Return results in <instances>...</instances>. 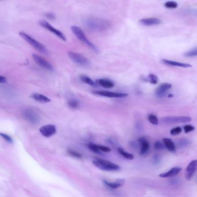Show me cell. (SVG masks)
Returning a JSON list of instances; mask_svg holds the SVG:
<instances>
[{
    "mask_svg": "<svg viewBox=\"0 0 197 197\" xmlns=\"http://www.w3.org/2000/svg\"><path fill=\"white\" fill-rule=\"evenodd\" d=\"M67 104L69 108L73 109H77L79 106V102L77 100L75 99V98H71V99H69L67 101Z\"/></svg>",
    "mask_w": 197,
    "mask_h": 197,
    "instance_id": "cell-23",
    "label": "cell"
},
{
    "mask_svg": "<svg viewBox=\"0 0 197 197\" xmlns=\"http://www.w3.org/2000/svg\"><path fill=\"white\" fill-rule=\"evenodd\" d=\"M182 171V168L180 167H174L172 168L168 172L161 173L159 176L163 178H172L178 175Z\"/></svg>",
    "mask_w": 197,
    "mask_h": 197,
    "instance_id": "cell-18",
    "label": "cell"
},
{
    "mask_svg": "<svg viewBox=\"0 0 197 197\" xmlns=\"http://www.w3.org/2000/svg\"><path fill=\"white\" fill-rule=\"evenodd\" d=\"M97 83L100 86L107 89H110L114 86V83L108 79H100L97 80Z\"/></svg>",
    "mask_w": 197,
    "mask_h": 197,
    "instance_id": "cell-20",
    "label": "cell"
},
{
    "mask_svg": "<svg viewBox=\"0 0 197 197\" xmlns=\"http://www.w3.org/2000/svg\"><path fill=\"white\" fill-rule=\"evenodd\" d=\"M138 142L140 145V154L141 155H144L147 154L150 149V144L147 140L144 137H141L138 139Z\"/></svg>",
    "mask_w": 197,
    "mask_h": 197,
    "instance_id": "cell-15",
    "label": "cell"
},
{
    "mask_svg": "<svg viewBox=\"0 0 197 197\" xmlns=\"http://www.w3.org/2000/svg\"><path fill=\"white\" fill-rule=\"evenodd\" d=\"M148 120L149 122L153 125H157L159 124L158 118L153 114H149L148 115Z\"/></svg>",
    "mask_w": 197,
    "mask_h": 197,
    "instance_id": "cell-27",
    "label": "cell"
},
{
    "mask_svg": "<svg viewBox=\"0 0 197 197\" xmlns=\"http://www.w3.org/2000/svg\"><path fill=\"white\" fill-rule=\"evenodd\" d=\"M39 24L41 26L44 27L45 29L48 30L55 35H56L58 38L61 39L63 41H67L66 36L64 34L63 32H62L61 31L56 29L55 27H54L53 26H52L50 23H49L48 22L45 20H41L39 22Z\"/></svg>",
    "mask_w": 197,
    "mask_h": 197,
    "instance_id": "cell-8",
    "label": "cell"
},
{
    "mask_svg": "<svg viewBox=\"0 0 197 197\" xmlns=\"http://www.w3.org/2000/svg\"><path fill=\"white\" fill-rule=\"evenodd\" d=\"M172 87V85L168 83H164L157 87L155 91V95L158 97H163L165 95L167 91Z\"/></svg>",
    "mask_w": 197,
    "mask_h": 197,
    "instance_id": "cell-13",
    "label": "cell"
},
{
    "mask_svg": "<svg viewBox=\"0 0 197 197\" xmlns=\"http://www.w3.org/2000/svg\"><path fill=\"white\" fill-rule=\"evenodd\" d=\"M192 120V118L188 116H168L163 117L161 122L165 124H175L188 123Z\"/></svg>",
    "mask_w": 197,
    "mask_h": 197,
    "instance_id": "cell-7",
    "label": "cell"
},
{
    "mask_svg": "<svg viewBox=\"0 0 197 197\" xmlns=\"http://www.w3.org/2000/svg\"><path fill=\"white\" fill-rule=\"evenodd\" d=\"M81 80L85 83L87 85H90V86H94L95 85V83H94V82L91 79L87 76H85V75H82L81 76Z\"/></svg>",
    "mask_w": 197,
    "mask_h": 197,
    "instance_id": "cell-25",
    "label": "cell"
},
{
    "mask_svg": "<svg viewBox=\"0 0 197 197\" xmlns=\"http://www.w3.org/2000/svg\"><path fill=\"white\" fill-rule=\"evenodd\" d=\"M184 56L187 57H197V46L186 52L184 53Z\"/></svg>",
    "mask_w": 197,
    "mask_h": 197,
    "instance_id": "cell-28",
    "label": "cell"
},
{
    "mask_svg": "<svg viewBox=\"0 0 197 197\" xmlns=\"http://www.w3.org/2000/svg\"><path fill=\"white\" fill-rule=\"evenodd\" d=\"M39 132L46 138H49L54 135L56 132V127L53 124L45 125L39 128Z\"/></svg>",
    "mask_w": 197,
    "mask_h": 197,
    "instance_id": "cell-11",
    "label": "cell"
},
{
    "mask_svg": "<svg viewBox=\"0 0 197 197\" xmlns=\"http://www.w3.org/2000/svg\"><path fill=\"white\" fill-rule=\"evenodd\" d=\"M71 30L75 36L81 41L82 42L87 45L90 48L94 51H97L96 46L87 38L86 34H85L83 30L76 26H72L71 27Z\"/></svg>",
    "mask_w": 197,
    "mask_h": 197,
    "instance_id": "cell-4",
    "label": "cell"
},
{
    "mask_svg": "<svg viewBox=\"0 0 197 197\" xmlns=\"http://www.w3.org/2000/svg\"><path fill=\"white\" fill-rule=\"evenodd\" d=\"M68 152L69 153V155H71V156L72 157H76V158H77V159H81L82 156V155L80 154V153H79L78 152L75 151V150H68Z\"/></svg>",
    "mask_w": 197,
    "mask_h": 197,
    "instance_id": "cell-33",
    "label": "cell"
},
{
    "mask_svg": "<svg viewBox=\"0 0 197 197\" xmlns=\"http://www.w3.org/2000/svg\"><path fill=\"white\" fill-rule=\"evenodd\" d=\"M117 151L123 157H124V158H126V159H127L128 160H133L134 158L133 154L126 152L124 150H123V149H122L120 147L117 149Z\"/></svg>",
    "mask_w": 197,
    "mask_h": 197,
    "instance_id": "cell-24",
    "label": "cell"
},
{
    "mask_svg": "<svg viewBox=\"0 0 197 197\" xmlns=\"http://www.w3.org/2000/svg\"><path fill=\"white\" fill-rule=\"evenodd\" d=\"M183 130H184V131L186 134H187V133H189L191 131H193L194 130H195V128L194 126H191V125H186L184 126L183 127Z\"/></svg>",
    "mask_w": 197,
    "mask_h": 197,
    "instance_id": "cell-34",
    "label": "cell"
},
{
    "mask_svg": "<svg viewBox=\"0 0 197 197\" xmlns=\"http://www.w3.org/2000/svg\"><path fill=\"white\" fill-rule=\"evenodd\" d=\"M160 157L157 154H155L154 156V158H153V163L154 164H157L160 163Z\"/></svg>",
    "mask_w": 197,
    "mask_h": 197,
    "instance_id": "cell-37",
    "label": "cell"
},
{
    "mask_svg": "<svg viewBox=\"0 0 197 197\" xmlns=\"http://www.w3.org/2000/svg\"><path fill=\"white\" fill-rule=\"evenodd\" d=\"M139 23L145 26H152L159 25L161 23V20L156 17L144 18L139 20Z\"/></svg>",
    "mask_w": 197,
    "mask_h": 197,
    "instance_id": "cell-14",
    "label": "cell"
},
{
    "mask_svg": "<svg viewBox=\"0 0 197 197\" xmlns=\"http://www.w3.org/2000/svg\"><path fill=\"white\" fill-rule=\"evenodd\" d=\"M100 149L101 151L103 152H110L111 151V149L109 147L103 145H100Z\"/></svg>",
    "mask_w": 197,
    "mask_h": 197,
    "instance_id": "cell-36",
    "label": "cell"
},
{
    "mask_svg": "<svg viewBox=\"0 0 197 197\" xmlns=\"http://www.w3.org/2000/svg\"><path fill=\"white\" fill-rule=\"evenodd\" d=\"M182 131V128L180 127H176L175 128H172L170 131V134L172 135H178L180 134Z\"/></svg>",
    "mask_w": 197,
    "mask_h": 197,
    "instance_id": "cell-31",
    "label": "cell"
},
{
    "mask_svg": "<svg viewBox=\"0 0 197 197\" xmlns=\"http://www.w3.org/2000/svg\"><path fill=\"white\" fill-rule=\"evenodd\" d=\"M164 7L169 9H175L178 8V4L175 1H167L164 4Z\"/></svg>",
    "mask_w": 197,
    "mask_h": 197,
    "instance_id": "cell-30",
    "label": "cell"
},
{
    "mask_svg": "<svg viewBox=\"0 0 197 197\" xmlns=\"http://www.w3.org/2000/svg\"><path fill=\"white\" fill-rule=\"evenodd\" d=\"M0 135H1V136L8 143H13L12 139L11 138V137L10 136H9L8 135L5 134H3V133H1L0 134Z\"/></svg>",
    "mask_w": 197,
    "mask_h": 197,
    "instance_id": "cell-35",
    "label": "cell"
},
{
    "mask_svg": "<svg viewBox=\"0 0 197 197\" xmlns=\"http://www.w3.org/2000/svg\"><path fill=\"white\" fill-rule=\"evenodd\" d=\"M68 56L73 63L79 66L87 67L90 64L89 59L80 53L69 52H68Z\"/></svg>",
    "mask_w": 197,
    "mask_h": 197,
    "instance_id": "cell-6",
    "label": "cell"
},
{
    "mask_svg": "<svg viewBox=\"0 0 197 197\" xmlns=\"http://www.w3.org/2000/svg\"><path fill=\"white\" fill-rule=\"evenodd\" d=\"M165 147L171 152L175 153L176 151V145L175 143L169 138H164L163 139Z\"/></svg>",
    "mask_w": 197,
    "mask_h": 197,
    "instance_id": "cell-21",
    "label": "cell"
},
{
    "mask_svg": "<svg viewBox=\"0 0 197 197\" xmlns=\"http://www.w3.org/2000/svg\"><path fill=\"white\" fill-rule=\"evenodd\" d=\"M94 93L99 95L103 97H109V98H124L128 96L127 94L126 93H115V92H111L108 91H104V90H100V91H94Z\"/></svg>",
    "mask_w": 197,
    "mask_h": 197,
    "instance_id": "cell-12",
    "label": "cell"
},
{
    "mask_svg": "<svg viewBox=\"0 0 197 197\" xmlns=\"http://www.w3.org/2000/svg\"><path fill=\"white\" fill-rule=\"evenodd\" d=\"M190 14H193V15H197V9H190L189 11Z\"/></svg>",
    "mask_w": 197,
    "mask_h": 197,
    "instance_id": "cell-39",
    "label": "cell"
},
{
    "mask_svg": "<svg viewBox=\"0 0 197 197\" xmlns=\"http://www.w3.org/2000/svg\"><path fill=\"white\" fill-rule=\"evenodd\" d=\"M104 183L108 187L112 188V189H116L119 188L122 186H123L125 183V180L123 179H117L114 182H109L107 180H103Z\"/></svg>",
    "mask_w": 197,
    "mask_h": 197,
    "instance_id": "cell-17",
    "label": "cell"
},
{
    "mask_svg": "<svg viewBox=\"0 0 197 197\" xmlns=\"http://www.w3.org/2000/svg\"><path fill=\"white\" fill-rule=\"evenodd\" d=\"M31 97L35 101H38L39 102L48 103V102H50V100L48 97H46L43 94H41L33 93L31 94Z\"/></svg>",
    "mask_w": 197,
    "mask_h": 197,
    "instance_id": "cell-19",
    "label": "cell"
},
{
    "mask_svg": "<svg viewBox=\"0 0 197 197\" xmlns=\"http://www.w3.org/2000/svg\"><path fill=\"white\" fill-rule=\"evenodd\" d=\"M93 163L97 168L105 171H116L120 169V167L118 165L109 161L100 159H95Z\"/></svg>",
    "mask_w": 197,
    "mask_h": 197,
    "instance_id": "cell-3",
    "label": "cell"
},
{
    "mask_svg": "<svg viewBox=\"0 0 197 197\" xmlns=\"http://www.w3.org/2000/svg\"><path fill=\"white\" fill-rule=\"evenodd\" d=\"M89 148L93 152L96 153H100L101 152L100 149V145L94 144L93 143H90L88 145Z\"/></svg>",
    "mask_w": 197,
    "mask_h": 197,
    "instance_id": "cell-29",
    "label": "cell"
},
{
    "mask_svg": "<svg viewBox=\"0 0 197 197\" xmlns=\"http://www.w3.org/2000/svg\"><path fill=\"white\" fill-rule=\"evenodd\" d=\"M191 144V141L187 138H182L178 140L176 142V146L179 148H182L189 146Z\"/></svg>",
    "mask_w": 197,
    "mask_h": 197,
    "instance_id": "cell-22",
    "label": "cell"
},
{
    "mask_svg": "<svg viewBox=\"0 0 197 197\" xmlns=\"http://www.w3.org/2000/svg\"><path fill=\"white\" fill-rule=\"evenodd\" d=\"M196 182H197V178H196Z\"/></svg>",
    "mask_w": 197,
    "mask_h": 197,
    "instance_id": "cell-41",
    "label": "cell"
},
{
    "mask_svg": "<svg viewBox=\"0 0 197 197\" xmlns=\"http://www.w3.org/2000/svg\"><path fill=\"white\" fill-rule=\"evenodd\" d=\"M154 148L157 150H162L165 149V145L160 141H157L154 143Z\"/></svg>",
    "mask_w": 197,
    "mask_h": 197,
    "instance_id": "cell-32",
    "label": "cell"
},
{
    "mask_svg": "<svg viewBox=\"0 0 197 197\" xmlns=\"http://www.w3.org/2000/svg\"><path fill=\"white\" fill-rule=\"evenodd\" d=\"M147 81L153 85H155L158 82L159 78L155 75L150 74L147 77Z\"/></svg>",
    "mask_w": 197,
    "mask_h": 197,
    "instance_id": "cell-26",
    "label": "cell"
},
{
    "mask_svg": "<svg viewBox=\"0 0 197 197\" xmlns=\"http://www.w3.org/2000/svg\"><path fill=\"white\" fill-rule=\"evenodd\" d=\"M7 82V79L3 76H0V82H1V83H5Z\"/></svg>",
    "mask_w": 197,
    "mask_h": 197,
    "instance_id": "cell-38",
    "label": "cell"
},
{
    "mask_svg": "<svg viewBox=\"0 0 197 197\" xmlns=\"http://www.w3.org/2000/svg\"><path fill=\"white\" fill-rule=\"evenodd\" d=\"M22 116L23 119L30 123L36 124L40 121V116L36 110L34 108H27L22 111Z\"/></svg>",
    "mask_w": 197,
    "mask_h": 197,
    "instance_id": "cell-5",
    "label": "cell"
},
{
    "mask_svg": "<svg viewBox=\"0 0 197 197\" xmlns=\"http://www.w3.org/2000/svg\"><path fill=\"white\" fill-rule=\"evenodd\" d=\"M46 16L48 17V18H49V19H53V18H54V15L53 14H52V13H47L46 14Z\"/></svg>",
    "mask_w": 197,
    "mask_h": 197,
    "instance_id": "cell-40",
    "label": "cell"
},
{
    "mask_svg": "<svg viewBox=\"0 0 197 197\" xmlns=\"http://www.w3.org/2000/svg\"><path fill=\"white\" fill-rule=\"evenodd\" d=\"M83 24L87 30L94 32H100L106 30L110 26L108 21L94 17H89L84 19Z\"/></svg>",
    "mask_w": 197,
    "mask_h": 197,
    "instance_id": "cell-1",
    "label": "cell"
},
{
    "mask_svg": "<svg viewBox=\"0 0 197 197\" xmlns=\"http://www.w3.org/2000/svg\"><path fill=\"white\" fill-rule=\"evenodd\" d=\"M161 62L166 64L167 65H170V66H174V67H182V68H191L192 65L188 63H180V62H178V61H175L173 60H167V59H163L161 60Z\"/></svg>",
    "mask_w": 197,
    "mask_h": 197,
    "instance_id": "cell-16",
    "label": "cell"
},
{
    "mask_svg": "<svg viewBox=\"0 0 197 197\" xmlns=\"http://www.w3.org/2000/svg\"><path fill=\"white\" fill-rule=\"evenodd\" d=\"M32 57L33 58L34 61L39 66H40L41 67L50 71H53L54 70V68L52 65L50 63H49L46 60H45L44 57L40 56L39 55H38L36 54H32Z\"/></svg>",
    "mask_w": 197,
    "mask_h": 197,
    "instance_id": "cell-9",
    "label": "cell"
},
{
    "mask_svg": "<svg viewBox=\"0 0 197 197\" xmlns=\"http://www.w3.org/2000/svg\"><path fill=\"white\" fill-rule=\"evenodd\" d=\"M197 171V160H192L188 165L185 171V178L187 180H191Z\"/></svg>",
    "mask_w": 197,
    "mask_h": 197,
    "instance_id": "cell-10",
    "label": "cell"
},
{
    "mask_svg": "<svg viewBox=\"0 0 197 197\" xmlns=\"http://www.w3.org/2000/svg\"><path fill=\"white\" fill-rule=\"evenodd\" d=\"M19 34L28 44H29L31 46H32L38 52L45 54H48V50L44 45L40 43L39 41H36V39H35L34 38H32V36H31L30 35H29L28 34H26L24 32H23V31L20 32Z\"/></svg>",
    "mask_w": 197,
    "mask_h": 197,
    "instance_id": "cell-2",
    "label": "cell"
}]
</instances>
